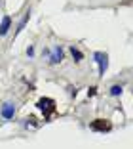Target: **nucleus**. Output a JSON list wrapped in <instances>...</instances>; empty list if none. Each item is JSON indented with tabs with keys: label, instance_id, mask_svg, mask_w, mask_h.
I'll use <instances>...</instances> for the list:
<instances>
[{
	"label": "nucleus",
	"instance_id": "1",
	"mask_svg": "<svg viewBox=\"0 0 133 149\" xmlns=\"http://www.w3.org/2000/svg\"><path fill=\"white\" fill-rule=\"evenodd\" d=\"M38 109L42 111L46 117H50V115L55 111V101L50 100V97H42V100H38Z\"/></svg>",
	"mask_w": 133,
	"mask_h": 149
},
{
	"label": "nucleus",
	"instance_id": "2",
	"mask_svg": "<svg viewBox=\"0 0 133 149\" xmlns=\"http://www.w3.org/2000/svg\"><path fill=\"white\" fill-rule=\"evenodd\" d=\"M93 57H95V63L99 65V74H105V71L108 67V56L103 52H95Z\"/></svg>",
	"mask_w": 133,
	"mask_h": 149
},
{
	"label": "nucleus",
	"instance_id": "3",
	"mask_svg": "<svg viewBox=\"0 0 133 149\" xmlns=\"http://www.w3.org/2000/svg\"><path fill=\"white\" fill-rule=\"evenodd\" d=\"M110 128H112V124L108 120H103V118H97V120L91 123V130H95V132H108Z\"/></svg>",
	"mask_w": 133,
	"mask_h": 149
},
{
	"label": "nucleus",
	"instance_id": "4",
	"mask_svg": "<svg viewBox=\"0 0 133 149\" xmlns=\"http://www.w3.org/2000/svg\"><path fill=\"white\" fill-rule=\"evenodd\" d=\"M10 27H12V17H10V15H6V17H2V23H0V36L8 35Z\"/></svg>",
	"mask_w": 133,
	"mask_h": 149
},
{
	"label": "nucleus",
	"instance_id": "5",
	"mask_svg": "<svg viewBox=\"0 0 133 149\" xmlns=\"http://www.w3.org/2000/svg\"><path fill=\"white\" fill-rule=\"evenodd\" d=\"M13 113H15L13 103H4V107H2V117H4V118H12Z\"/></svg>",
	"mask_w": 133,
	"mask_h": 149
},
{
	"label": "nucleus",
	"instance_id": "6",
	"mask_svg": "<svg viewBox=\"0 0 133 149\" xmlns=\"http://www.w3.org/2000/svg\"><path fill=\"white\" fill-rule=\"evenodd\" d=\"M61 59H63V52H61L59 48H55V50H53V54H52V59H50V61H52V63H59Z\"/></svg>",
	"mask_w": 133,
	"mask_h": 149
},
{
	"label": "nucleus",
	"instance_id": "7",
	"mask_svg": "<svg viewBox=\"0 0 133 149\" xmlns=\"http://www.w3.org/2000/svg\"><path fill=\"white\" fill-rule=\"evenodd\" d=\"M70 54H72V57H74V59H76V61H80L82 57H84V56H82V52H80V50H78V48H74V46H72V48H70Z\"/></svg>",
	"mask_w": 133,
	"mask_h": 149
},
{
	"label": "nucleus",
	"instance_id": "8",
	"mask_svg": "<svg viewBox=\"0 0 133 149\" xmlns=\"http://www.w3.org/2000/svg\"><path fill=\"white\" fill-rule=\"evenodd\" d=\"M120 94H122V86L114 84V86L110 88V96H120Z\"/></svg>",
	"mask_w": 133,
	"mask_h": 149
}]
</instances>
